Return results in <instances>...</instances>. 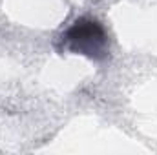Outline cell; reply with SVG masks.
<instances>
[{
    "instance_id": "1",
    "label": "cell",
    "mask_w": 157,
    "mask_h": 155,
    "mask_svg": "<svg viewBox=\"0 0 157 155\" xmlns=\"http://www.w3.org/2000/svg\"><path fill=\"white\" fill-rule=\"evenodd\" d=\"M62 46L77 55L91 60H102L108 57V33L101 22L90 17L77 18L60 37Z\"/></svg>"
}]
</instances>
